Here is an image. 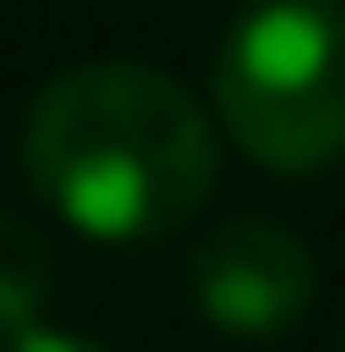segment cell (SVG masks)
Listing matches in <instances>:
<instances>
[{
    "mask_svg": "<svg viewBox=\"0 0 345 352\" xmlns=\"http://www.w3.org/2000/svg\"><path fill=\"white\" fill-rule=\"evenodd\" d=\"M58 259H51V237L36 230L22 209L0 201V331H29L51 302Z\"/></svg>",
    "mask_w": 345,
    "mask_h": 352,
    "instance_id": "obj_4",
    "label": "cell"
},
{
    "mask_svg": "<svg viewBox=\"0 0 345 352\" xmlns=\"http://www.w3.org/2000/svg\"><path fill=\"white\" fill-rule=\"evenodd\" d=\"M22 173L93 245H159L216 195V122L172 72L101 58L36 94Z\"/></svg>",
    "mask_w": 345,
    "mask_h": 352,
    "instance_id": "obj_1",
    "label": "cell"
},
{
    "mask_svg": "<svg viewBox=\"0 0 345 352\" xmlns=\"http://www.w3.org/2000/svg\"><path fill=\"white\" fill-rule=\"evenodd\" d=\"M338 352H345V331H338Z\"/></svg>",
    "mask_w": 345,
    "mask_h": 352,
    "instance_id": "obj_6",
    "label": "cell"
},
{
    "mask_svg": "<svg viewBox=\"0 0 345 352\" xmlns=\"http://www.w3.org/2000/svg\"><path fill=\"white\" fill-rule=\"evenodd\" d=\"M194 309L223 338H280L317 302V259L274 216H230L187 252Z\"/></svg>",
    "mask_w": 345,
    "mask_h": 352,
    "instance_id": "obj_3",
    "label": "cell"
},
{
    "mask_svg": "<svg viewBox=\"0 0 345 352\" xmlns=\"http://www.w3.org/2000/svg\"><path fill=\"white\" fill-rule=\"evenodd\" d=\"M0 352H101V345L72 338V331H43V324H29V331H8V345H0Z\"/></svg>",
    "mask_w": 345,
    "mask_h": 352,
    "instance_id": "obj_5",
    "label": "cell"
},
{
    "mask_svg": "<svg viewBox=\"0 0 345 352\" xmlns=\"http://www.w3.org/2000/svg\"><path fill=\"white\" fill-rule=\"evenodd\" d=\"M216 122L274 173H309L345 151V8L259 0L216 51Z\"/></svg>",
    "mask_w": 345,
    "mask_h": 352,
    "instance_id": "obj_2",
    "label": "cell"
}]
</instances>
